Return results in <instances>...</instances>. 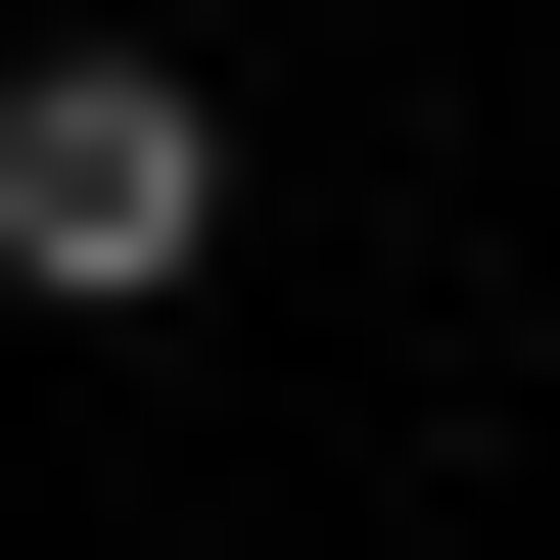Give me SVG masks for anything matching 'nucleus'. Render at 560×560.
<instances>
[{
    "label": "nucleus",
    "instance_id": "f257e3e1",
    "mask_svg": "<svg viewBox=\"0 0 560 560\" xmlns=\"http://www.w3.org/2000/svg\"><path fill=\"white\" fill-rule=\"evenodd\" d=\"M187 234H234V94H187V47H0V280H47V327H140Z\"/></svg>",
    "mask_w": 560,
    "mask_h": 560
}]
</instances>
